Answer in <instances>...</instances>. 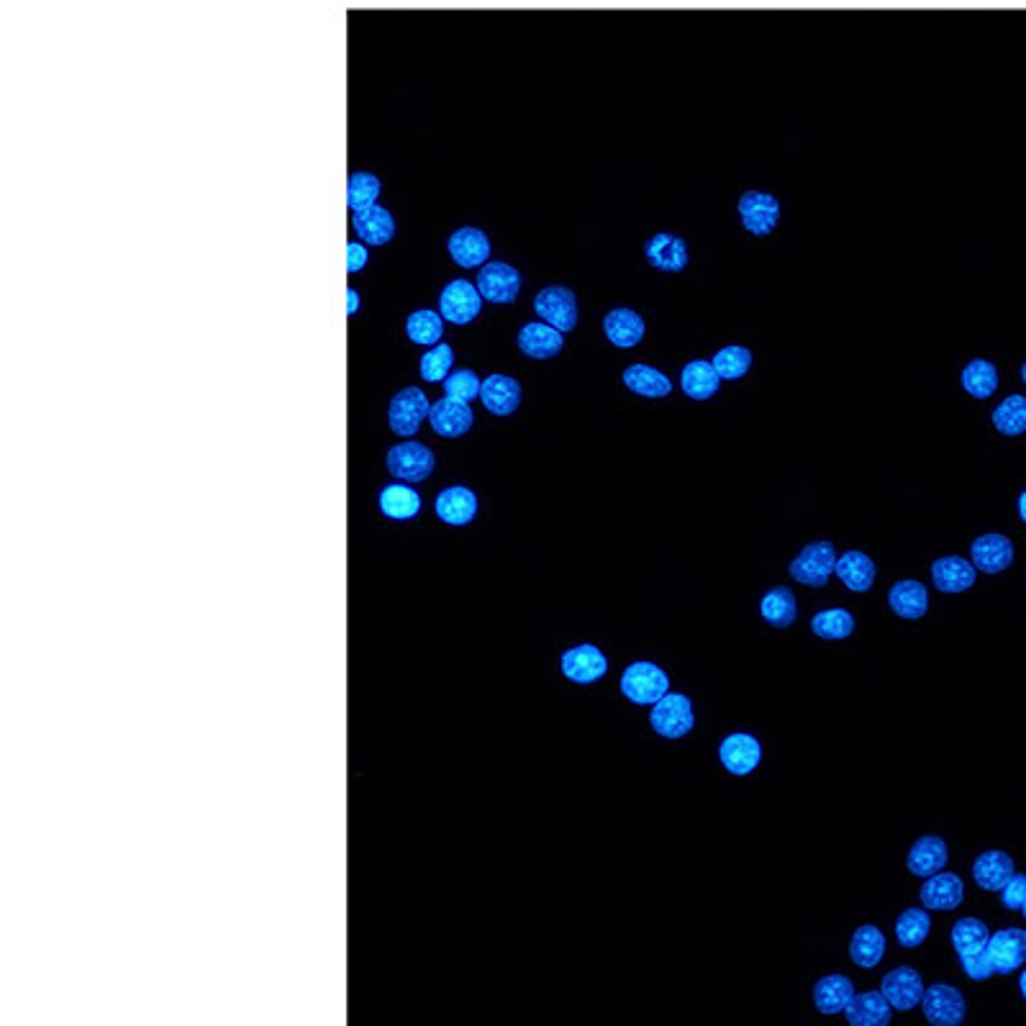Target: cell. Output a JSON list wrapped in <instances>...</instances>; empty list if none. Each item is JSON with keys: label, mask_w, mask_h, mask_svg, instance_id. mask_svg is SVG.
<instances>
[{"label": "cell", "mask_w": 1026, "mask_h": 1026, "mask_svg": "<svg viewBox=\"0 0 1026 1026\" xmlns=\"http://www.w3.org/2000/svg\"><path fill=\"white\" fill-rule=\"evenodd\" d=\"M1019 988H1021V996H1024V1001H1026V970L1021 973V978H1019Z\"/></svg>", "instance_id": "52"}, {"label": "cell", "mask_w": 1026, "mask_h": 1026, "mask_svg": "<svg viewBox=\"0 0 1026 1026\" xmlns=\"http://www.w3.org/2000/svg\"><path fill=\"white\" fill-rule=\"evenodd\" d=\"M888 603H891V608L901 619L916 621L929 611V593H926L924 583H919V580H901V583L893 585Z\"/></svg>", "instance_id": "34"}, {"label": "cell", "mask_w": 1026, "mask_h": 1026, "mask_svg": "<svg viewBox=\"0 0 1026 1026\" xmlns=\"http://www.w3.org/2000/svg\"><path fill=\"white\" fill-rule=\"evenodd\" d=\"M991 421H993V426L1001 431V434H1006V437H1019V434H1024L1026 431V396L1014 393V396L1003 398V401L996 406V411H993Z\"/></svg>", "instance_id": "40"}, {"label": "cell", "mask_w": 1026, "mask_h": 1026, "mask_svg": "<svg viewBox=\"0 0 1026 1026\" xmlns=\"http://www.w3.org/2000/svg\"><path fill=\"white\" fill-rule=\"evenodd\" d=\"M970 560L980 572L998 575L1014 562V542L1003 534H983L970 544Z\"/></svg>", "instance_id": "16"}, {"label": "cell", "mask_w": 1026, "mask_h": 1026, "mask_svg": "<svg viewBox=\"0 0 1026 1026\" xmlns=\"http://www.w3.org/2000/svg\"><path fill=\"white\" fill-rule=\"evenodd\" d=\"M947 860H950L947 842H942L939 837H921L911 847L906 865H909V870L916 878H932V875L942 873Z\"/></svg>", "instance_id": "28"}, {"label": "cell", "mask_w": 1026, "mask_h": 1026, "mask_svg": "<svg viewBox=\"0 0 1026 1026\" xmlns=\"http://www.w3.org/2000/svg\"><path fill=\"white\" fill-rule=\"evenodd\" d=\"M603 331H606L608 342L614 344V347L631 349L642 342L647 326H644V319L637 311H631V308H614V311L603 319Z\"/></svg>", "instance_id": "25"}, {"label": "cell", "mask_w": 1026, "mask_h": 1026, "mask_svg": "<svg viewBox=\"0 0 1026 1026\" xmlns=\"http://www.w3.org/2000/svg\"><path fill=\"white\" fill-rule=\"evenodd\" d=\"M444 396L455 398V401H475L480 396V388H483V380L475 375L472 370H457L449 372L447 380H444Z\"/></svg>", "instance_id": "46"}, {"label": "cell", "mask_w": 1026, "mask_h": 1026, "mask_svg": "<svg viewBox=\"0 0 1026 1026\" xmlns=\"http://www.w3.org/2000/svg\"><path fill=\"white\" fill-rule=\"evenodd\" d=\"M406 334L411 342L424 344V347H434V344H439V339H442L444 334L442 313L429 311V308L413 311L406 319Z\"/></svg>", "instance_id": "39"}, {"label": "cell", "mask_w": 1026, "mask_h": 1026, "mask_svg": "<svg viewBox=\"0 0 1026 1026\" xmlns=\"http://www.w3.org/2000/svg\"><path fill=\"white\" fill-rule=\"evenodd\" d=\"M719 385L721 378L719 372H716L714 362L693 360L683 367V372H680V388H683L685 396L693 398V401H708V398H714Z\"/></svg>", "instance_id": "30"}, {"label": "cell", "mask_w": 1026, "mask_h": 1026, "mask_svg": "<svg viewBox=\"0 0 1026 1026\" xmlns=\"http://www.w3.org/2000/svg\"><path fill=\"white\" fill-rule=\"evenodd\" d=\"M883 996L888 998L896 1011H911L916 1006H921V998H924V980L916 973L914 968H896L883 978V985H880Z\"/></svg>", "instance_id": "14"}, {"label": "cell", "mask_w": 1026, "mask_h": 1026, "mask_svg": "<svg viewBox=\"0 0 1026 1026\" xmlns=\"http://www.w3.org/2000/svg\"><path fill=\"white\" fill-rule=\"evenodd\" d=\"M431 403L426 398V393L421 388H406L401 393L393 396L388 408V424L393 434L398 437H413L416 431L421 429L426 419H429Z\"/></svg>", "instance_id": "5"}, {"label": "cell", "mask_w": 1026, "mask_h": 1026, "mask_svg": "<svg viewBox=\"0 0 1026 1026\" xmlns=\"http://www.w3.org/2000/svg\"><path fill=\"white\" fill-rule=\"evenodd\" d=\"M621 380H624V385L631 393H637V396L644 398H665L670 396V390H673V383H670V378H667L665 372H660L657 367L642 365V362L626 367Z\"/></svg>", "instance_id": "33"}, {"label": "cell", "mask_w": 1026, "mask_h": 1026, "mask_svg": "<svg viewBox=\"0 0 1026 1026\" xmlns=\"http://www.w3.org/2000/svg\"><path fill=\"white\" fill-rule=\"evenodd\" d=\"M562 347H565L562 331L542 321H531L519 331V349L531 360H552L555 354L562 352Z\"/></svg>", "instance_id": "21"}, {"label": "cell", "mask_w": 1026, "mask_h": 1026, "mask_svg": "<svg viewBox=\"0 0 1026 1026\" xmlns=\"http://www.w3.org/2000/svg\"><path fill=\"white\" fill-rule=\"evenodd\" d=\"M1021 914H1024V919H1026V903H1024V909H1021Z\"/></svg>", "instance_id": "54"}, {"label": "cell", "mask_w": 1026, "mask_h": 1026, "mask_svg": "<svg viewBox=\"0 0 1026 1026\" xmlns=\"http://www.w3.org/2000/svg\"><path fill=\"white\" fill-rule=\"evenodd\" d=\"M365 265H367L365 244H360V242L347 244V272H360Z\"/></svg>", "instance_id": "49"}, {"label": "cell", "mask_w": 1026, "mask_h": 1026, "mask_svg": "<svg viewBox=\"0 0 1026 1026\" xmlns=\"http://www.w3.org/2000/svg\"><path fill=\"white\" fill-rule=\"evenodd\" d=\"M1019 516H1021V521L1026 524V490L1019 496Z\"/></svg>", "instance_id": "51"}, {"label": "cell", "mask_w": 1026, "mask_h": 1026, "mask_svg": "<svg viewBox=\"0 0 1026 1026\" xmlns=\"http://www.w3.org/2000/svg\"><path fill=\"white\" fill-rule=\"evenodd\" d=\"M960 962H962V970H965V975H968L970 980H978V983H983V980H988L991 975H996L988 952H983V955H973V957H962Z\"/></svg>", "instance_id": "48"}, {"label": "cell", "mask_w": 1026, "mask_h": 1026, "mask_svg": "<svg viewBox=\"0 0 1026 1026\" xmlns=\"http://www.w3.org/2000/svg\"><path fill=\"white\" fill-rule=\"evenodd\" d=\"M988 957H991L996 975L1016 973L1026 962V929L1011 926V929L991 934Z\"/></svg>", "instance_id": "11"}, {"label": "cell", "mask_w": 1026, "mask_h": 1026, "mask_svg": "<svg viewBox=\"0 0 1026 1026\" xmlns=\"http://www.w3.org/2000/svg\"><path fill=\"white\" fill-rule=\"evenodd\" d=\"M978 567L965 557H942L932 565V580L942 593H965L975 585Z\"/></svg>", "instance_id": "23"}, {"label": "cell", "mask_w": 1026, "mask_h": 1026, "mask_svg": "<svg viewBox=\"0 0 1026 1026\" xmlns=\"http://www.w3.org/2000/svg\"><path fill=\"white\" fill-rule=\"evenodd\" d=\"M378 506L385 519L411 521L419 516L421 496L411 488V483H393L380 490Z\"/></svg>", "instance_id": "29"}, {"label": "cell", "mask_w": 1026, "mask_h": 1026, "mask_svg": "<svg viewBox=\"0 0 1026 1026\" xmlns=\"http://www.w3.org/2000/svg\"><path fill=\"white\" fill-rule=\"evenodd\" d=\"M965 898V883L955 873H937L921 885V903L926 911H955Z\"/></svg>", "instance_id": "17"}, {"label": "cell", "mask_w": 1026, "mask_h": 1026, "mask_svg": "<svg viewBox=\"0 0 1026 1026\" xmlns=\"http://www.w3.org/2000/svg\"><path fill=\"white\" fill-rule=\"evenodd\" d=\"M447 249H449V254H452V260H455L460 267H465V270H472V267H483L490 257L488 236H485L480 229H475V226L457 229L455 234L449 236Z\"/></svg>", "instance_id": "19"}, {"label": "cell", "mask_w": 1026, "mask_h": 1026, "mask_svg": "<svg viewBox=\"0 0 1026 1026\" xmlns=\"http://www.w3.org/2000/svg\"><path fill=\"white\" fill-rule=\"evenodd\" d=\"M562 675L572 683L588 685L601 680L603 675L608 673V660L603 657V652L593 644H578V647L567 649L560 660Z\"/></svg>", "instance_id": "12"}, {"label": "cell", "mask_w": 1026, "mask_h": 1026, "mask_svg": "<svg viewBox=\"0 0 1026 1026\" xmlns=\"http://www.w3.org/2000/svg\"><path fill=\"white\" fill-rule=\"evenodd\" d=\"M429 424L439 437L457 439L472 429L475 413H472V408L465 401H455V398L444 396L442 401L431 403Z\"/></svg>", "instance_id": "13"}, {"label": "cell", "mask_w": 1026, "mask_h": 1026, "mask_svg": "<svg viewBox=\"0 0 1026 1026\" xmlns=\"http://www.w3.org/2000/svg\"><path fill=\"white\" fill-rule=\"evenodd\" d=\"M480 308H483V295H480L478 285H472L470 280H452L449 285H444L442 295H439L442 319L452 321L457 326L472 324V321L478 319Z\"/></svg>", "instance_id": "6"}, {"label": "cell", "mask_w": 1026, "mask_h": 1026, "mask_svg": "<svg viewBox=\"0 0 1026 1026\" xmlns=\"http://www.w3.org/2000/svg\"><path fill=\"white\" fill-rule=\"evenodd\" d=\"M1021 380H1024V385H1026V362L1021 365Z\"/></svg>", "instance_id": "53"}, {"label": "cell", "mask_w": 1026, "mask_h": 1026, "mask_svg": "<svg viewBox=\"0 0 1026 1026\" xmlns=\"http://www.w3.org/2000/svg\"><path fill=\"white\" fill-rule=\"evenodd\" d=\"M852 998H855V985H852L850 978H844V975H826V978H821L814 988L816 1009L826 1016L844 1014V1009L850 1006Z\"/></svg>", "instance_id": "31"}, {"label": "cell", "mask_w": 1026, "mask_h": 1026, "mask_svg": "<svg viewBox=\"0 0 1026 1026\" xmlns=\"http://www.w3.org/2000/svg\"><path fill=\"white\" fill-rule=\"evenodd\" d=\"M760 614L775 629H785L796 621V596L788 588L767 590L760 603Z\"/></svg>", "instance_id": "38"}, {"label": "cell", "mask_w": 1026, "mask_h": 1026, "mask_svg": "<svg viewBox=\"0 0 1026 1026\" xmlns=\"http://www.w3.org/2000/svg\"><path fill=\"white\" fill-rule=\"evenodd\" d=\"M719 760L729 773L744 778L760 765L762 747L752 734H729L719 747Z\"/></svg>", "instance_id": "15"}, {"label": "cell", "mask_w": 1026, "mask_h": 1026, "mask_svg": "<svg viewBox=\"0 0 1026 1026\" xmlns=\"http://www.w3.org/2000/svg\"><path fill=\"white\" fill-rule=\"evenodd\" d=\"M1001 903L1009 911L1024 909V903H1026V875L1024 873H1014L1011 875L1009 883L1003 885Z\"/></svg>", "instance_id": "47"}, {"label": "cell", "mask_w": 1026, "mask_h": 1026, "mask_svg": "<svg viewBox=\"0 0 1026 1026\" xmlns=\"http://www.w3.org/2000/svg\"><path fill=\"white\" fill-rule=\"evenodd\" d=\"M621 693L637 706H655L665 693H670V678L652 662H634L621 675Z\"/></svg>", "instance_id": "1"}, {"label": "cell", "mask_w": 1026, "mask_h": 1026, "mask_svg": "<svg viewBox=\"0 0 1026 1026\" xmlns=\"http://www.w3.org/2000/svg\"><path fill=\"white\" fill-rule=\"evenodd\" d=\"M921 1009H924L926 1021L934 1026H957L968 1014L962 993L947 983L929 985V991H924V998H921Z\"/></svg>", "instance_id": "9"}, {"label": "cell", "mask_w": 1026, "mask_h": 1026, "mask_svg": "<svg viewBox=\"0 0 1026 1026\" xmlns=\"http://www.w3.org/2000/svg\"><path fill=\"white\" fill-rule=\"evenodd\" d=\"M844 1016L852 1026H888L893 1016V1006L883 991L855 993L850 1006L844 1009Z\"/></svg>", "instance_id": "24"}, {"label": "cell", "mask_w": 1026, "mask_h": 1026, "mask_svg": "<svg viewBox=\"0 0 1026 1026\" xmlns=\"http://www.w3.org/2000/svg\"><path fill=\"white\" fill-rule=\"evenodd\" d=\"M434 511L449 526H467L478 516V496L465 485L444 488L434 501Z\"/></svg>", "instance_id": "18"}, {"label": "cell", "mask_w": 1026, "mask_h": 1026, "mask_svg": "<svg viewBox=\"0 0 1026 1026\" xmlns=\"http://www.w3.org/2000/svg\"><path fill=\"white\" fill-rule=\"evenodd\" d=\"M357 311H360V293L349 288L347 290V313H349V316H354V313H357Z\"/></svg>", "instance_id": "50"}, {"label": "cell", "mask_w": 1026, "mask_h": 1026, "mask_svg": "<svg viewBox=\"0 0 1026 1026\" xmlns=\"http://www.w3.org/2000/svg\"><path fill=\"white\" fill-rule=\"evenodd\" d=\"M952 947H955L957 957H973L988 952V942H991V932L988 926L983 924L975 916H968V919H960L955 926H952Z\"/></svg>", "instance_id": "35"}, {"label": "cell", "mask_w": 1026, "mask_h": 1026, "mask_svg": "<svg viewBox=\"0 0 1026 1026\" xmlns=\"http://www.w3.org/2000/svg\"><path fill=\"white\" fill-rule=\"evenodd\" d=\"M960 383L965 388V393H970L978 401H985L991 398L998 390V370L993 362L988 360H973L960 375Z\"/></svg>", "instance_id": "37"}, {"label": "cell", "mask_w": 1026, "mask_h": 1026, "mask_svg": "<svg viewBox=\"0 0 1026 1026\" xmlns=\"http://www.w3.org/2000/svg\"><path fill=\"white\" fill-rule=\"evenodd\" d=\"M480 401L496 416H511L521 403V385L508 375H490L483 380Z\"/></svg>", "instance_id": "27"}, {"label": "cell", "mask_w": 1026, "mask_h": 1026, "mask_svg": "<svg viewBox=\"0 0 1026 1026\" xmlns=\"http://www.w3.org/2000/svg\"><path fill=\"white\" fill-rule=\"evenodd\" d=\"M714 367L719 372L721 380H739L744 378L752 367V352L747 347H739V344H732V347H724L714 354Z\"/></svg>", "instance_id": "43"}, {"label": "cell", "mask_w": 1026, "mask_h": 1026, "mask_svg": "<svg viewBox=\"0 0 1026 1026\" xmlns=\"http://www.w3.org/2000/svg\"><path fill=\"white\" fill-rule=\"evenodd\" d=\"M452 365H455V352H452V347H449V344H434V347L421 357L419 372L426 383H444L449 372H452Z\"/></svg>", "instance_id": "44"}, {"label": "cell", "mask_w": 1026, "mask_h": 1026, "mask_svg": "<svg viewBox=\"0 0 1026 1026\" xmlns=\"http://www.w3.org/2000/svg\"><path fill=\"white\" fill-rule=\"evenodd\" d=\"M929 932H932V919H929V914H926V911L909 909L898 916L896 937L903 947L914 950V947L924 944V939L929 937Z\"/></svg>", "instance_id": "41"}, {"label": "cell", "mask_w": 1026, "mask_h": 1026, "mask_svg": "<svg viewBox=\"0 0 1026 1026\" xmlns=\"http://www.w3.org/2000/svg\"><path fill=\"white\" fill-rule=\"evenodd\" d=\"M837 567V552L832 542H814L803 547L801 555L791 562V575L808 588H824Z\"/></svg>", "instance_id": "4"}, {"label": "cell", "mask_w": 1026, "mask_h": 1026, "mask_svg": "<svg viewBox=\"0 0 1026 1026\" xmlns=\"http://www.w3.org/2000/svg\"><path fill=\"white\" fill-rule=\"evenodd\" d=\"M352 229L370 247H383V244H388L396 236V221H393L388 208L370 206L362 208V211H354Z\"/></svg>", "instance_id": "20"}, {"label": "cell", "mask_w": 1026, "mask_h": 1026, "mask_svg": "<svg viewBox=\"0 0 1026 1026\" xmlns=\"http://www.w3.org/2000/svg\"><path fill=\"white\" fill-rule=\"evenodd\" d=\"M1014 873V860L1001 850L983 852V855L973 862V878L983 891L1001 893L1003 885L1009 883Z\"/></svg>", "instance_id": "26"}, {"label": "cell", "mask_w": 1026, "mask_h": 1026, "mask_svg": "<svg viewBox=\"0 0 1026 1026\" xmlns=\"http://www.w3.org/2000/svg\"><path fill=\"white\" fill-rule=\"evenodd\" d=\"M478 290L483 301L513 303L521 290L519 270L506 262H485L478 272Z\"/></svg>", "instance_id": "10"}, {"label": "cell", "mask_w": 1026, "mask_h": 1026, "mask_svg": "<svg viewBox=\"0 0 1026 1026\" xmlns=\"http://www.w3.org/2000/svg\"><path fill=\"white\" fill-rule=\"evenodd\" d=\"M811 629L821 639H847L855 631V619L844 608H829V611H821L814 616Z\"/></svg>", "instance_id": "42"}, {"label": "cell", "mask_w": 1026, "mask_h": 1026, "mask_svg": "<svg viewBox=\"0 0 1026 1026\" xmlns=\"http://www.w3.org/2000/svg\"><path fill=\"white\" fill-rule=\"evenodd\" d=\"M649 721H652V729L665 739H683L685 734H690L693 724H696L690 698L683 696V693H665L652 706Z\"/></svg>", "instance_id": "3"}, {"label": "cell", "mask_w": 1026, "mask_h": 1026, "mask_svg": "<svg viewBox=\"0 0 1026 1026\" xmlns=\"http://www.w3.org/2000/svg\"><path fill=\"white\" fill-rule=\"evenodd\" d=\"M885 955V934L880 932L878 926L865 924L855 932L850 942V957L855 965L860 968H875Z\"/></svg>", "instance_id": "36"}, {"label": "cell", "mask_w": 1026, "mask_h": 1026, "mask_svg": "<svg viewBox=\"0 0 1026 1026\" xmlns=\"http://www.w3.org/2000/svg\"><path fill=\"white\" fill-rule=\"evenodd\" d=\"M534 311H537V316L544 324L555 326L562 334L578 326V301H575V293L570 288H562V285H549V288L539 290L537 298H534Z\"/></svg>", "instance_id": "7"}, {"label": "cell", "mask_w": 1026, "mask_h": 1026, "mask_svg": "<svg viewBox=\"0 0 1026 1026\" xmlns=\"http://www.w3.org/2000/svg\"><path fill=\"white\" fill-rule=\"evenodd\" d=\"M644 257L655 270L662 272H680L688 265V247L680 236L675 234H655L644 247Z\"/></svg>", "instance_id": "22"}, {"label": "cell", "mask_w": 1026, "mask_h": 1026, "mask_svg": "<svg viewBox=\"0 0 1026 1026\" xmlns=\"http://www.w3.org/2000/svg\"><path fill=\"white\" fill-rule=\"evenodd\" d=\"M834 575H839L847 588L852 593H867L875 583V562L865 555V552H844L842 557H837V567H834Z\"/></svg>", "instance_id": "32"}, {"label": "cell", "mask_w": 1026, "mask_h": 1026, "mask_svg": "<svg viewBox=\"0 0 1026 1026\" xmlns=\"http://www.w3.org/2000/svg\"><path fill=\"white\" fill-rule=\"evenodd\" d=\"M385 465H388L390 475L401 480V483H421V480H426L434 472L437 460H434L426 444L408 439V442L390 447Z\"/></svg>", "instance_id": "2"}, {"label": "cell", "mask_w": 1026, "mask_h": 1026, "mask_svg": "<svg viewBox=\"0 0 1026 1026\" xmlns=\"http://www.w3.org/2000/svg\"><path fill=\"white\" fill-rule=\"evenodd\" d=\"M380 195V180L372 172H354L349 175L347 185V206L352 211H362V208L375 206Z\"/></svg>", "instance_id": "45"}, {"label": "cell", "mask_w": 1026, "mask_h": 1026, "mask_svg": "<svg viewBox=\"0 0 1026 1026\" xmlns=\"http://www.w3.org/2000/svg\"><path fill=\"white\" fill-rule=\"evenodd\" d=\"M739 221L744 229L755 236H770L780 221V203L775 195L762 190H747L739 198Z\"/></svg>", "instance_id": "8"}]
</instances>
